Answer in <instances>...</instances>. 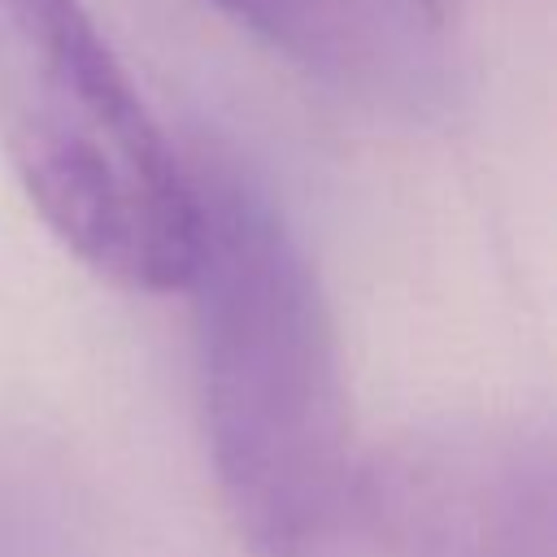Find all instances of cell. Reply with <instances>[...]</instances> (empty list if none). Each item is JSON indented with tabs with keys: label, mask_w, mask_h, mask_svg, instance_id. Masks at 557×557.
I'll return each mask as SVG.
<instances>
[{
	"label": "cell",
	"mask_w": 557,
	"mask_h": 557,
	"mask_svg": "<svg viewBox=\"0 0 557 557\" xmlns=\"http://www.w3.org/2000/svg\"><path fill=\"white\" fill-rule=\"evenodd\" d=\"M305 74L387 109L444 104L461 70V0H209Z\"/></svg>",
	"instance_id": "cell-4"
},
{
	"label": "cell",
	"mask_w": 557,
	"mask_h": 557,
	"mask_svg": "<svg viewBox=\"0 0 557 557\" xmlns=\"http://www.w3.org/2000/svg\"><path fill=\"white\" fill-rule=\"evenodd\" d=\"M553 444L522 422H435L357 466V518L392 557H553Z\"/></svg>",
	"instance_id": "cell-3"
},
{
	"label": "cell",
	"mask_w": 557,
	"mask_h": 557,
	"mask_svg": "<svg viewBox=\"0 0 557 557\" xmlns=\"http://www.w3.org/2000/svg\"><path fill=\"white\" fill-rule=\"evenodd\" d=\"M187 274L209 466L252 557H331L357 518L339 339L318 270L270 191L231 157L191 161Z\"/></svg>",
	"instance_id": "cell-1"
},
{
	"label": "cell",
	"mask_w": 557,
	"mask_h": 557,
	"mask_svg": "<svg viewBox=\"0 0 557 557\" xmlns=\"http://www.w3.org/2000/svg\"><path fill=\"white\" fill-rule=\"evenodd\" d=\"M0 148L30 209L96 278L187 287L196 174L83 0H0Z\"/></svg>",
	"instance_id": "cell-2"
}]
</instances>
